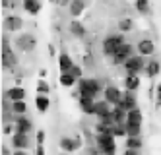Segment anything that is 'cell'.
<instances>
[{
	"label": "cell",
	"mask_w": 161,
	"mask_h": 155,
	"mask_svg": "<svg viewBox=\"0 0 161 155\" xmlns=\"http://www.w3.org/2000/svg\"><path fill=\"white\" fill-rule=\"evenodd\" d=\"M35 109L39 113H47V109H51V99L47 95H37L35 97Z\"/></svg>",
	"instance_id": "27"
},
{
	"label": "cell",
	"mask_w": 161,
	"mask_h": 155,
	"mask_svg": "<svg viewBox=\"0 0 161 155\" xmlns=\"http://www.w3.org/2000/svg\"><path fill=\"white\" fill-rule=\"evenodd\" d=\"M39 76H41V78L45 80V76H47V70H39Z\"/></svg>",
	"instance_id": "45"
},
{
	"label": "cell",
	"mask_w": 161,
	"mask_h": 155,
	"mask_svg": "<svg viewBox=\"0 0 161 155\" xmlns=\"http://www.w3.org/2000/svg\"><path fill=\"white\" fill-rule=\"evenodd\" d=\"M107 86H103L101 80L97 78H82L78 81V99L80 97H91L97 99V95L105 91Z\"/></svg>",
	"instance_id": "1"
},
{
	"label": "cell",
	"mask_w": 161,
	"mask_h": 155,
	"mask_svg": "<svg viewBox=\"0 0 161 155\" xmlns=\"http://www.w3.org/2000/svg\"><path fill=\"white\" fill-rule=\"evenodd\" d=\"M58 83H60L62 87H72V86H76V83H78V80L70 72H62L60 78H58Z\"/></svg>",
	"instance_id": "28"
},
{
	"label": "cell",
	"mask_w": 161,
	"mask_h": 155,
	"mask_svg": "<svg viewBox=\"0 0 161 155\" xmlns=\"http://www.w3.org/2000/svg\"><path fill=\"white\" fill-rule=\"evenodd\" d=\"M2 155H12V153H10V149H8L6 146H2Z\"/></svg>",
	"instance_id": "44"
},
{
	"label": "cell",
	"mask_w": 161,
	"mask_h": 155,
	"mask_svg": "<svg viewBox=\"0 0 161 155\" xmlns=\"http://www.w3.org/2000/svg\"><path fill=\"white\" fill-rule=\"evenodd\" d=\"M21 27H24V19H21V16H18V14H10V16L4 18V29H6V33L21 31Z\"/></svg>",
	"instance_id": "9"
},
{
	"label": "cell",
	"mask_w": 161,
	"mask_h": 155,
	"mask_svg": "<svg viewBox=\"0 0 161 155\" xmlns=\"http://www.w3.org/2000/svg\"><path fill=\"white\" fill-rule=\"evenodd\" d=\"M18 64V54L10 45L8 35H2V68L4 70H14Z\"/></svg>",
	"instance_id": "3"
},
{
	"label": "cell",
	"mask_w": 161,
	"mask_h": 155,
	"mask_svg": "<svg viewBox=\"0 0 161 155\" xmlns=\"http://www.w3.org/2000/svg\"><path fill=\"white\" fill-rule=\"evenodd\" d=\"M159 72H161V62L157 60V58H152V60H147V66H146V76H147L149 80H153V78H157V76H159Z\"/></svg>",
	"instance_id": "22"
},
{
	"label": "cell",
	"mask_w": 161,
	"mask_h": 155,
	"mask_svg": "<svg viewBox=\"0 0 161 155\" xmlns=\"http://www.w3.org/2000/svg\"><path fill=\"white\" fill-rule=\"evenodd\" d=\"M113 134H97L95 136V146L101 149L103 155H117V141Z\"/></svg>",
	"instance_id": "4"
},
{
	"label": "cell",
	"mask_w": 161,
	"mask_h": 155,
	"mask_svg": "<svg viewBox=\"0 0 161 155\" xmlns=\"http://www.w3.org/2000/svg\"><path fill=\"white\" fill-rule=\"evenodd\" d=\"M119 107H122L126 113L132 111V109H138V99H136L134 91H124L122 93V101L119 103Z\"/></svg>",
	"instance_id": "14"
},
{
	"label": "cell",
	"mask_w": 161,
	"mask_h": 155,
	"mask_svg": "<svg viewBox=\"0 0 161 155\" xmlns=\"http://www.w3.org/2000/svg\"><path fill=\"white\" fill-rule=\"evenodd\" d=\"M58 146L64 153H72V151H78L80 147H82V138L76 136V138H68V136H62Z\"/></svg>",
	"instance_id": "8"
},
{
	"label": "cell",
	"mask_w": 161,
	"mask_h": 155,
	"mask_svg": "<svg viewBox=\"0 0 161 155\" xmlns=\"http://www.w3.org/2000/svg\"><path fill=\"white\" fill-rule=\"evenodd\" d=\"M124 146L126 149H136V151H140L144 147V140L142 136H132V138H126L124 140Z\"/></svg>",
	"instance_id": "26"
},
{
	"label": "cell",
	"mask_w": 161,
	"mask_h": 155,
	"mask_svg": "<svg viewBox=\"0 0 161 155\" xmlns=\"http://www.w3.org/2000/svg\"><path fill=\"white\" fill-rule=\"evenodd\" d=\"M12 130H16L14 124H6V126H4V134H12Z\"/></svg>",
	"instance_id": "40"
},
{
	"label": "cell",
	"mask_w": 161,
	"mask_h": 155,
	"mask_svg": "<svg viewBox=\"0 0 161 155\" xmlns=\"http://www.w3.org/2000/svg\"><path fill=\"white\" fill-rule=\"evenodd\" d=\"M60 155H70V153H64V151H62V153H60Z\"/></svg>",
	"instance_id": "46"
},
{
	"label": "cell",
	"mask_w": 161,
	"mask_h": 155,
	"mask_svg": "<svg viewBox=\"0 0 161 155\" xmlns=\"http://www.w3.org/2000/svg\"><path fill=\"white\" fill-rule=\"evenodd\" d=\"M134 8L140 16H149L152 14V2L149 0H134Z\"/></svg>",
	"instance_id": "24"
},
{
	"label": "cell",
	"mask_w": 161,
	"mask_h": 155,
	"mask_svg": "<svg viewBox=\"0 0 161 155\" xmlns=\"http://www.w3.org/2000/svg\"><path fill=\"white\" fill-rule=\"evenodd\" d=\"M113 113V105L105 99H101V101H95V116L97 118H103V116H107Z\"/></svg>",
	"instance_id": "20"
},
{
	"label": "cell",
	"mask_w": 161,
	"mask_h": 155,
	"mask_svg": "<svg viewBox=\"0 0 161 155\" xmlns=\"http://www.w3.org/2000/svg\"><path fill=\"white\" fill-rule=\"evenodd\" d=\"M25 111H27V103H25V101H14V105H12V113H14L16 116L25 114Z\"/></svg>",
	"instance_id": "31"
},
{
	"label": "cell",
	"mask_w": 161,
	"mask_h": 155,
	"mask_svg": "<svg viewBox=\"0 0 161 155\" xmlns=\"http://www.w3.org/2000/svg\"><path fill=\"white\" fill-rule=\"evenodd\" d=\"M12 155H27V153H25L24 149H14V153H12Z\"/></svg>",
	"instance_id": "43"
},
{
	"label": "cell",
	"mask_w": 161,
	"mask_h": 155,
	"mask_svg": "<svg viewBox=\"0 0 161 155\" xmlns=\"http://www.w3.org/2000/svg\"><path fill=\"white\" fill-rule=\"evenodd\" d=\"M146 66H147V60L142 54H134V56H130L128 60L124 62L126 74H138L140 76V72H146Z\"/></svg>",
	"instance_id": "6"
},
{
	"label": "cell",
	"mask_w": 161,
	"mask_h": 155,
	"mask_svg": "<svg viewBox=\"0 0 161 155\" xmlns=\"http://www.w3.org/2000/svg\"><path fill=\"white\" fill-rule=\"evenodd\" d=\"M14 126H16V132H19V134H29L31 130H33V122L29 120V118H27L25 114H19V116H16Z\"/></svg>",
	"instance_id": "13"
},
{
	"label": "cell",
	"mask_w": 161,
	"mask_h": 155,
	"mask_svg": "<svg viewBox=\"0 0 161 155\" xmlns=\"http://www.w3.org/2000/svg\"><path fill=\"white\" fill-rule=\"evenodd\" d=\"M80 109H82L84 114L87 116H95V101L97 99H91V97H80Z\"/></svg>",
	"instance_id": "17"
},
{
	"label": "cell",
	"mask_w": 161,
	"mask_h": 155,
	"mask_svg": "<svg viewBox=\"0 0 161 155\" xmlns=\"http://www.w3.org/2000/svg\"><path fill=\"white\" fill-rule=\"evenodd\" d=\"M35 155H45V147L43 146H37L35 147Z\"/></svg>",
	"instance_id": "42"
},
{
	"label": "cell",
	"mask_w": 161,
	"mask_h": 155,
	"mask_svg": "<svg viewBox=\"0 0 161 155\" xmlns=\"http://www.w3.org/2000/svg\"><path fill=\"white\" fill-rule=\"evenodd\" d=\"M14 149H27L31 146V140H29V134H19V132H14L12 134V140H10Z\"/></svg>",
	"instance_id": "11"
},
{
	"label": "cell",
	"mask_w": 161,
	"mask_h": 155,
	"mask_svg": "<svg viewBox=\"0 0 161 155\" xmlns=\"http://www.w3.org/2000/svg\"><path fill=\"white\" fill-rule=\"evenodd\" d=\"M49 2H54V4H56V0H49Z\"/></svg>",
	"instance_id": "47"
},
{
	"label": "cell",
	"mask_w": 161,
	"mask_h": 155,
	"mask_svg": "<svg viewBox=\"0 0 161 155\" xmlns=\"http://www.w3.org/2000/svg\"><path fill=\"white\" fill-rule=\"evenodd\" d=\"M113 136H114V138H126V126H124V124H114Z\"/></svg>",
	"instance_id": "33"
},
{
	"label": "cell",
	"mask_w": 161,
	"mask_h": 155,
	"mask_svg": "<svg viewBox=\"0 0 161 155\" xmlns=\"http://www.w3.org/2000/svg\"><path fill=\"white\" fill-rule=\"evenodd\" d=\"M72 68H74L72 56L68 54V53H60V54H58V70H60V74H62V72H70Z\"/></svg>",
	"instance_id": "21"
},
{
	"label": "cell",
	"mask_w": 161,
	"mask_h": 155,
	"mask_svg": "<svg viewBox=\"0 0 161 155\" xmlns=\"http://www.w3.org/2000/svg\"><path fill=\"white\" fill-rule=\"evenodd\" d=\"M37 93L39 95H47V93H51V86L47 81H45L43 78H39V81H37Z\"/></svg>",
	"instance_id": "32"
},
{
	"label": "cell",
	"mask_w": 161,
	"mask_h": 155,
	"mask_svg": "<svg viewBox=\"0 0 161 155\" xmlns=\"http://www.w3.org/2000/svg\"><path fill=\"white\" fill-rule=\"evenodd\" d=\"M122 155H140V151H136V149H124Z\"/></svg>",
	"instance_id": "41"
},
{
	"label": "cell",
	"mask_w": 161,
	"mask_h": 155,
	"mask_svg": "<svg viewBox=\"0 0 161 155\" xmlns=\"http://www.w3.org/2000/svg\"><path fill=\"white\" fill-rule=\"evenodd\" d=\"M126 41H124V33H113V35H107L105 39H103V43H101V51H103V54H105L107 58H113V54L119 51V47L120 45H124Z\"/></svg>",
	"instance_id": "2"
},
{
	"label": "cell",
	"mask_w": 161,
	"mask_h": 155,
	"mask_svg": "<svg viewBox=\"0 0 161 155\" xmlns=\"http://www.w3.org/2000/svg\"><path fill=\"white\" fill-rule=\"evenodd\" d=\"M45 138H47L45 130H37V134H35V141H37V146H43V144H45Z\"/></svg>",
	"instance_id": "35"
},
{
	"label": "cell",
	"mask_w": 161,
	"mask_h": 155,
	"mask_svg": "<svg viewBox=\"0 0 161 155\" xmlns=\"http://www.w3.org/2000/svg\"><path fill=\"white\" fill-rule=\"evenodd\" d=\"M4 97H8L10 101H25V89L21 86H14L8 91H4Z\"/></svg>",
	"instance_id": "18"
},
{
	"label": "cell",
	"mask_w": 161,
	"mask_h": 155,
	"mask_svg": "<svg viewBox=\"0 0 161 155\" xmlns=\"http://www.w3.org/2000/svg\"><path fill=\"white\" fill-rule=\"evenodd\" d=\"M136 51H138V54H142V56H152L155 53V43L152 39H140L136 43Z\"/></svg>",
	"instance_id": "12"
},
{
	"label": "cell",
	"mask_w": 161,
	"mask_h": 155,
	"mask_svg": "<svg viewBox=\"0 0 161 155\" xmlns=\"http://www.w3.org/2000/svg\"><path fill=\"white\" fill-rule=\"evenodd\" d=\"M138 87H140V78H138V74H126V78H124V89L126 91H136Z\"/></svg>",
	"instance_id": "25"
},
{
	"label": "cell",
	"mask_w": 161,
	"mask_h": 155,
	"mask_svg": "<svg viewBox=\"0 0 161 155\" xmlns=\"http://www.w3.org/2000/svg\"><path fill=\"white\" fill-rule=\"evenodd\" d=\"M132 29H134V21H132L130 18H122V19L119 21V31H120V33L126 35V33H130Z\"/></svg>",
	"instance_id": "29"
},
{
	"label": "cell",
	"mask_w": 161,
	"mask_h": 155,
	"mask_svg": "<svg viewBox=\"0 0 161 155\" xmlns=\"http://www.w3.org/2000/svg\"><path fill=\"white\" fill-rule=\"evenodd\" d=\"M87 155H103V153H101L99 147H89V149H87Z\"/></svg>",
	"instance_id": "39"
},
{
	"label": "cell",
	"mask_w": 161,
	"mask_h": 155,
	"mask_svg": "<svg viewBox=\"0 0 161 155\" xmlns=\"http://www.w3.org/2000/svg\"><path fill=\"white\" fill-rule=\"evenodd\" d=\"M122 93H124V91H120L117 86H111V83H109V86L105 87V91H103V99L109 101V103L114 107V105H119V103L122 101Z\"/></svg>",
	"instance_id": "10"
},
{
	"label": "cell",
	"mask_w": 161,
	"mask_h": 155,
	"mask_svg": "<svg viewBox=\"0 0 161 155\" xmlns=\"http://www.w3.org/2000/svg\"><path fill=\"white\" fill-rule=\"evenodd\" d=\"M126 124H140L144 126V113L140 109H132L126 114Z\"/></svg>",
	"instance_id": "23"
},
{
	"label": "cell",
	"mask_w": 161,
	"mask_h": 155,
	"mask_svg": "<svg viewBox=\"0 0 161 155\" xmlns=\"http://www.w3.org/2000/svg\"><path fill=\"white\" fill-rule=\"evenodd\" d=\"M12 6H16V2H14V0H2V8H4V10L12 8Z\"/></svg>",
	"instance_id": "37"
},
{
	"label": "cell",
	"mask_w": 161,
	"mask_h": 155,
	"mask_svg": "<svg viewBox=\"0 0 161 155\" xmlns=\"http://www.w3.org/2000/svg\"><path fill=\"white\" fill-rule=\"evenodd\" d=\"M159 107H161V81L155 87V109H159Z\"/></svg>",
	"instance_id": "36"
},
{
	"label": "cell",
	"mask_w": 161,
	"mask_h": 155,
	"mask_svg": "<svg viewBox=\"0 0 161 155\" xmlns=\"http://www.w3.org/2000/svg\"><path fill=\"white\" fill-rule=\"evenodd\" d=\"M21 8H24L29 16H39L41 12V0H21Z\"/></svg>",
	"instance_id": "19"
},
{
	"label": "cell",
	"mask_w": 161,
	"mask_h": 155,
	"mask_svg": "<svg viewBox=\"0 0 161 155\" xmlns=\"http://www.w3.org/2000/svg\"><path fill=\"white\" fill-rule=\"evenodd\" d=\"M70 74H72V76L80 81V80L84 78V68H82V66H78V64H74V68L70 70Z\"/></svg>",
	"instance_id": "34"
},
{
	"label": "cell",
	"mask_w": 161,
	"mask_h": 155,
	"mask_svg": "<svg viewBox=\"0 0 161 155\" xmlns=\"http://www.w3.org/2000/svg\"><path fill=\"white\" fill-rule=\"evenodd\" d=\"M86 12V0H72L68 6V14L72 16V19H80V16H84Z\"/></svg>",
	"instance_id": "15"
},
{
	"label": "cell",
	"mask_w": 161,
	"mask_h": 155,
	"mask_svg": "<svg viewBox=\"0 0 161 155\" xmlns=\"http://www.w3.org/2000/svg\"><path fill=\"white\" fill-rule=\"evenodd\" d=\"M72 0H56V6L58 8H66V6H70Z\"/></svg>",
	"instance_id": "38"
},
{
	"label": "cell",
	"mask_w": 161,
	"mask_h": 155,
	"mask_svg": "<svg viewBox=\"0 0 161 155\" xmlns=\"http://www.w3.org/2000/svg\"><path fill=\"white\" fill-rule=\"evenodd\" d=\"M68 31L72 33V37H76V39H84L86 37V33H87V29H86V25L80 19H72L70 21V25H68Z\"/></svg>",
	"instance_id": "16"
},
{
	"label": "cell",
	"mask_w": 161,
	"mask_h": 155,
	"mask_svg": "<svg viewBox=\"0 0 161 155\" xmlns=\"http://www.w3.org/2000/svg\"><path fill=\"white\" fill-rule=\"evenodd\" d=\"M124 126H126V138L142 136V126L140 124H124Z\"/></svg>",
	"instance_id": "30"
},
{
	"label": "cell",
	"mask_w": 161,
	"mask_h": 155,
	"mask_svg": "<svg viewBox=\"0 0 161 155\" xmlns=\"http://www.w3.org/2000/svg\"><path fill=\"white\" fill-rule=\"evenodd\" d=\"M134 49L136 47H132L130 43H124V45H120L119 47V51L113 54V58H111V62H113V66H124V62L128 60L130 56H134Z\"/></svg>",
	"instance_id": "7"
},
{
	"label": "cell",
	"mask_w": 161,
	"mask_h": 155,
	"mask_svg": "<svg viewBox=\"0 0 161 155\" xmlns=\"http://www.w3.org/2000/svg\"><path fill=\"white\" fill-rule=\"evenodd\" d=\"M14 45L18 47L21 53H33L37 49V37L33 33H29V31H24V33H19L16 37Z\"/></svg>",
	"instance_id": "5"
}]
</instances>
